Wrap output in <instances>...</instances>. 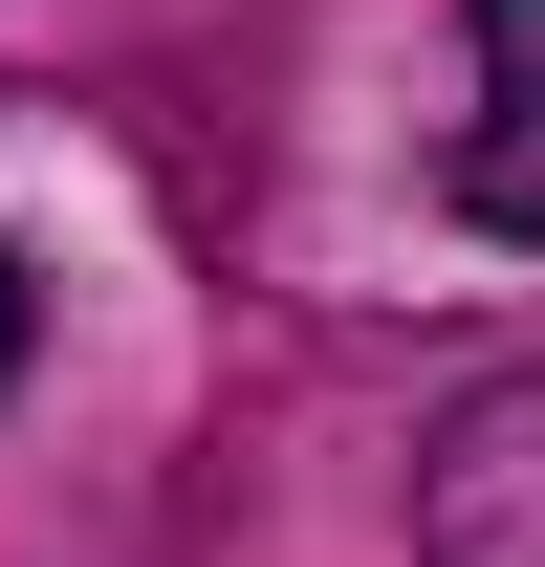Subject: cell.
I'll use <instances>...</instances> for the list:
<instances>
[{
    "mask_svg": "<svg viewBox=\"0 0 545 567\" xmlns=\"http://www.w3.org/2000/svg\"><path fill=\"white\" fill-rule=\"evenodd\" d=\"M414 567H545V371H502L414 436Z\"/></svg>",
    "mask_w": 545,
    "mask_h": 567,
    "instance_id": "1",
    "label": "cell"
},
{
    "mask_svg": "<svg viewBox=\"0 0 545 567\" xmlns=\"http://www.w3.org/2000/svg\"><path fill=\"white\" fill-rule=\"evenodd\" d=\"M480 22V110H459V218L545 240V0H459Z\"/></svg>",
    "mask_w": 545,
    "mask_h": 567,
    "instance_id": "2",
    "label": "cell"
},
{
    "mask_svg": "<svg viewBox=\"0 0 545 567\" xmlns=\"http://www.w3.org/2000/svg\"><path fill=\"white\" fill-rule=\"evenodd\" d=\"M22 328H44V284H22V240H0V393H22Z\"/></svg>",
    "mask_w": 545,
    "mask_h": 567,
    "instance_id": "3",
    "label": "cell"
}]
</instances>
